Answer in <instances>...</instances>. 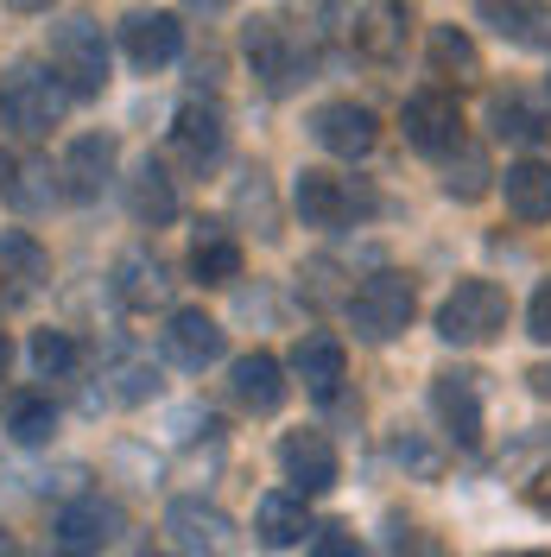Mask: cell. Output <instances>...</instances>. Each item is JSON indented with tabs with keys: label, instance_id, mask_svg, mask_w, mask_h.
I'll return each instance as SVG.
<instances>
[{
	"label": "cell",
	"instance_id": "ab89813d",
	"mask_svg": "<svg viewBox=\"0 0 551 557\" xmlns=\"http://www.w3.org/2000/svg\"><path fill=\"white\" fill-rule=\"evenodd\" d=\"M532 393H539V399H551V368H539V374H532Z\"/></svg>",
	"mask_w": 551,
	"mask_h": 557
},
{
	"label": "cell",
	"instance_id": "d6a6232c",
	"mask_svg": "<svg viewBox=\"0 0 551 557\" xmlns=\"http://www.w3.org/2000/svg\"><path fill=\"white\" fill-rule=\"evenodd\" d=\"M393 462H400L406 475H418V482H438V475H444V450H438L425 431H400V437H393Z\"/></svg>",
	"mask_w": 551,
	"mask_h": 557
},
{
	"label": "cell",
	"instance_id": "8992f818",
	"mask_svg": "<svg viewBox=\"0 0 551 557\" xmlns=\"http://www.w3.org/2000/svg\"><path fill=\"white\" fill-rule=\"evenodd\" d=\"M166 532H172L191 557H229L235 545H242L235 520H229L216 500H197V494H184V500L166 507Z\"/></svg>",
	"mask_w": 551,
	"mask_h": 557
},
{
	"label": "cell",
	"instance_id": "e575fe53",
	"mask_svg": "<svg viewBox=\"0 0 551 557\" xmlns=\"http://www.w3.org/2000/svg\"><path fill=\"white\" fill-rule=\"evenodd\" d=\"M393 557H456L438 532H418V525H393Z\"/></svg>",
	"mask_w": 551,
	"mask_h": 557
},
{
	"label": "cell",
	"instance_id": "52a82bcc",
	"mask_svg": "<svg viewBox=\"0 0 551 557\" xmlns=\"http://www.w3.org/2000/svg\"><path fill=\"white\" fill-rule=\"evenodd\" d=\"M406 146H418L425 159H450L463 146V108L450 89H418L406 102Z\"/></svg>",
	"mask_w": 551,
	"mask_h": 557
},
{
	"label": "cell",
	"instance_id": "4316f807",
	"mask_svg": "<svg viewBox=\"0 0 551 557\" xmlns=\"http://www.w3.org/2000/svg\"><path fill=\"white\" fill-rule=\"evenodd\" d=\"M247 58L260 64V76H267L273 89H292V83H298V58L285 51V26H279V20H254V26H247Z\"/></svg>",
	"mask_w": 551,
	"mask_h": 557
},
{
	"label": "cell",
	"instance_id": "603a6c76",
	"mask_svg": "<svg viewBox=\"0 0 551 557\" xmlns=\"http://www.w3.org/2000/svg\"><path fill=\"white\" fill-rule=\"evenodd\" d=\"M305 532H310L305 494H267V500L254 507V539H260L267 552H292Z\"/></svg>",
	"mask_w": 551,
	"mask_h": 557
},
{
	"label": "cell",
	"instance_id": "f546056e",
	"mask_svg": "<svg viewBox=\"0 0 551 557\" xmlns=\"http://www.w3.org/2000/svg\"><path fill=\"white\" fill-rule=\"evenodd\" d=\"M488 184H494V172H488V152L482 146H456L444 165V190L456 197V203H482Z\"/></svg>",
	"mask_w": 551,
	"mask_h": 557
},
{
	"label": "cell",
	"instance_id": "cb8c5ba5",
	"mask_svg": "<svg viewBox=\"0 0 551 557\" xmlns=\"http://www.w3.org/2000/svg\"><path fill=\"white\" fill-rule=\"evenodd\" d=\"M127 209H134L139 228H166V222H177V190H172V177L159 172L152 159L127 177Z\"/></svg>",
	"mask_w": 551,
	"mask_h": 557
},
{
	"label": "cell",
	"instance_id": "5bb4252c",
	"mask_svg": "<svg viewBox=\"0 0 551 557\" xmlns=\"http://www.w3.org/2000/svg\"><path fill=\"white\" fill-rule=\"evenodd\" d=\"M431 412L444 418V431L456 444H476L482 437V374L476 368H450L431 381Z\"/></svg>",
	"mask_w": 551,
	"mask_h": 557
},
{
	"label": "cell",
	"instance_id": "d6986e66",
	"mask_svg": "<svg viewBox=\"0 0 551 557\" xmlns=\"http://www.w3.org/2000/svg\"><path fill=\"white\" fill-rule=\"evenodd\" d=\"M121 45H127L134 70H166L184 51V26H177V13H127Z\"/></svg>",
	"mask_w": 551,
	"mask_h": 557
},
{
	"label": "cell",
	"instance_id": "60d3db41",
	"mask_svg": "<svg viewBox=\"0 0 551 557\" xmlns=\"http://www.w3.org/2000/svg\"><path fill=\"white\" fill-rule=\"evenodd\" d=\"M7 361H13V343H7V330H0V381H7Z\"/></svg>",
	"mask_w": 551,
	"mask_h": 557
},
{
	"label": "cell",
	"instance_id": "9a60e30c",
	"mask_svg": "<svg viewBox=\"0 0 551 557\" xmlns=\"http://www.w3.org/2000/svg\"><path fill=\"white\" fill-rule=\"evenodd\" d=\"M114 298H121V311L134 317H152L172 305V273H166V260L159 253H121L114 260Z\"/></svg>",
	"mask_w": 551,
	"mask_h": 557
},
{
	"label": "cell",
	"instance_id": "6da1fadb",
	"mask_svg": "<svg viewBox=\"0 0 551 557\" xmlns=\"http://www.w3.org/2000/svg\"><path fill=\"white\" fill-rule=\"evenodd\" d=\"M64 108H70V89L58 83V70H45V64L7 70V83H0V127L7 134H20V139L51 134L64 121Z\"/></svg>",
	"mask_w": 551,
	"mask_h": 557
},
{
	"label": "cell",
	"instance_id": "484cf974",
	"mask_svg": "<svg viewBox=\"0 0 551 557\" xmlns=\"http://www.w3.org/2000/svg\"><path fill=\"white\" fill-rule=\"evenodd\" d=\"M431 70L450 76L456 89H463V83H482V51H476V38L463 33V26H431Z\"/></svg>",
	"mask_w": 551,
	"mask_h": 557
},
{
	"label": "cell",
	"instance_id": "7a4b0ae2",
	"mask_svg": "<svg viewBox=\"0 0 551 557\" xmlns=\"http://www.w3.org/2000/svg\"><path fill=\"white\" fill-rule=\"evenodd\" d=\"M51 70L70 96H102L108 89V38L89 13H70L51 26Z\"/></svg>",
	"mask_w": 551,
	"mask_h": 557
},
{
	"label": "cell",
	"instance_id": "b9f144b4",
	"mask_svg": "<svg viewBox=\"0 0 551 557\" xmlns=\"http://www.w3.org/2000/svg\"><path fill=\"white\" fill-rule=\"evenodd\" d=\"M191 7H204V13H222V7H235V0H191Z\"/></svg>",
	"mask_w": 551,
	"mask_h": 557
},
{
	"label": "cell",
	"instance_id": "30bf717a",
	"mask_svg": "<svg viewBox=\"0 0 551 557\" xmlns=\"http://www.w3.org/2000/svg\"><path fill=\"white\" fill-rule=\"evenodd\" d=\"M310 139L323 152H336V159H368L380 139V121H375V108H362V102H323L310 114Z\"/></svg>",
	"mask_w": 551,
	"mask_h": 557
},
{
	"label": "cell",
	"instance_id": "3957f363",
	"mask_svg": "<svg viewBox=\"0 0 551 557\" xmlns=\"http://www.w3.org/2000/svg\"><path fill=\"white\" fill-rule=\"evenodd\" d=\"M418 311V292L406 273H368L355 285V298H348V323H355V336L362 343H393V336H406V323Z\"/></svg>",
	"mask_w": 551,
	"mask_h": 557
},
{
	"label": "cell",
	"instance_id": "44dd1931",
	"mask_svg": "<svg viewBox=\"0 0 551 557\" xmlns=\"http://www.w3.org/2000/svg\"><path fill=\"white\" fill-rule=\"evenodd\" d=\"M501 197H507V215H519V222H551V165L546 159H519V165H507Z\"/></svg>",
	"mask_w": 551,
	"mask_h": 557
},
{
	"label": "cell",
	"instance_id": "ac0fdd59",
	"mask_svg": "<svg viewBox=\"0 0 551 557\" xmlns=\"http://www.w3.org/2000/svg\"><path fill=\"white\" fill-rule=\"evenodd\" d=\"M229 399L242 406V412L267 418L285 406V368H279L267 348H254V355H242L235 368H229Z\"/></svg>",
	"mask_w": 551,
	"mask_h": 557
},
{
	"label": "cell",
	"instance_id": "836d02e7",
	"mask_svg": "<svg viewBox=\"0 0 551 557\" xmlns=\"http://www.w3.org/2000/svg\"><path fill=\"white\" fill-rule=\"evenodd\" d=\"M51 197H58V184H51V165H26V172L7 184V203H13V209H45Z\"/></svg>",
	"mask_w": 551,
	"mask_h": 557
},
{
	"label": "cell",
	"instance_id": "f35d334b",
	"mask_svg": "<svg viewBox=\"0 0 551 557\" xmlns=\"http://www.w3.org/2000/svg\"><path fill=\"white\" fill-rule=\"evenodd\" d=\"M526 500H532L539 513H551V469H546V475H539V482H532V487H526Z\"/></svg>",
	"mask_w": 551,
	"mask_h": 557
},
{
	"label": "cell",
	"instance_id": "f6af8a7d",
	"mask_svg": "<svg viewBox=\"0 0 551 557\" xmlns=\"http://www.w3.org/2000/svg\"><path fill=\"white\" fill-rule=\"evenodd\" d=\"M514 557H551V552H514Z\"/></svg>",
	"mask_w": 551,
	"mask_h": 557
},
{
	"label": "cell",
	"instance_id": "ba28073f",
	"mask_svg": "<svg viewBox=\"0 0 551 557\" xmlns=\"http://www.w3.org/2000/svg\"><path fill=\"white\" fill-rule=\"evenodd\" d=\"M279 469H285L292 494H330L336 475H343L336 444H330L323 431H285V437H279Z\"/></svg>",
	"mask_w": 551,
	"mask_h": 557
},
{
	"label": "cell",
	"instance_id": "5b68a950",
	"mask_svg": "<svg viewBox=\"0 0 551 557\" xmlns=\"http://www.w3.org/2000/svg\"><path fill=\"white\" fill-rule=\"evenodd\" d=\"M292 209L305 215V228H355L362 215H375V190L343 172H298Z\"/></svg>",
	"mask_w": 551,
	"mask_h": 557
},
{
	"label": "cell",
	"instance_id": "4fadbf2b",
	"mask_svg": "<svg viewBox=\"0 0 551 557\" xmlns=\"http://www.w3.org/2000/svg\"><path fill=\"white\" fill-rule=\"evenodd\" d=\"M222 146H229V121H222V108H209V102L177 108V121H172V159L184 165V172H209V165L222 159Z\"/></svg>",
	"mask_w": 551,
	"mask_h": 557
},
{
	"label": "cell",
	"instance_id": "8fae6325",
	"mask_svg": "<svg viewBox=\"0 0 551 557\" xmlns=\"http://www.w3.org/2000/svg\"><path fill=\"white\" fill-rule=\"evenodd\" d=\"M51 278V253L26 228H0V305H33Z\"/></svg>",
	"mask_w": 551,
	"mask_h": 557
},
{
	"label": "cell",
	"instance_id": "7bdbcfd3",
	"mask_svg": "<svg viewBox=\"0 0 551 557\" xmlns=\"http://www.w3.org/2000/svg\"><path fill=\"white\" fill-rule=\"evenodd\" d=\"M13 7H20V13H45V7H51V0H13Z\"/></svg>",
	"mask_w": 551,
	"mask_h": 557
},
{
	"label": "cell",
	"instance_id": "d590c367",
	"mask_svg": "<svg viewBox=\"0 0 551 557\" xmlns=\"http://www.w3.org/2000/svg\"><path fill=\"white\" fill-rule=\"evenodd\" d=\"M310 557H368L348 525H310Z\"/></svg>",
	"mask_w": 551,
	"mask_h": 557
},
{
	"label": "cell",
	"instance_id": "ee69618b",
	"mask_svg": "<svg viewBox=\"0 0 551 557\" xmlns=\"http://www.w3.org/2000/svg\"><path fill=\"white\" fill-rule=\"evenodd\" d=\"M0 557H20V552H13V539H7V532H0Z\"/></svg>",
	"mask_w": 551,
	"mask_h": 557
},
{
	"label": "cell",
	"instance_id": "74e56055",
	"mask_svg": "<svg viewBox=\"0 0 551 557\" xmlns=\"http://www.w3.org/2000/svg\"><path fill=\"white\" fill-rule=\"evenodd\" d=\"M197 424L209 431V418L197 412V406H177V412H172V437H177V444H184V437H197Z\"/></svg>",
	"mask_w": 551,
	"mask_h": 557
},
{
	"label": "cell",
	"instance_id": "7dc6e473",
	"mask_svg": "<svg viewBox=\"0 0 551 557\" xmlns=\"http://www.w3.org/2000/svg\"><path fill=\"white\" fill-rule=\"evenodd\" d=\"M58 557H76V552H58Z\"/></svg>",
	"mask_w": 551,
	"mask_h": 557
},
{
	"label": "cell",
	"instance_id": "bcb514c9",
	"mask_svg": "<svg viewBox=\"0 0 551 557\" xmlns=\"http://www.w3.org/2000/svg\"><path fill=\"white\" fill-rule=\"evenodd\" d=\"M152 557H172V552H152Z\"/></svg>",
	"mask_w": 551,
	"mask_h": 557
},
{
	"label": "cell",
	"instance_id": "7402d4cb",
	"mask_svg": "<svg viewBox=\"0 0 551 557\" xmlns=\"http://www.w3.org/2000/svg\"><path fill=\"white\" fill-rule=\"evenodd\" d=\"M191 273L204 278V285L242 278V242L229 235V222H204V228H197V242H191Z\"/></svg>",
	"mask_w": 551,
	"mask_h": 557
},
{
	"label": "cell",
	"instance_id": "277c9868",
	"mask_svg": "<svg viewBox=\"0 0 551 557\" xmlns=\"http://www.w3.org/2000/svg\"><path fill=\"white\" fill-rule=\"evenodd\" d=\"M507 330V292L494 278H463L438 305V336L456 348H482Z\"/></svg>",
	"mask_w": 551,
	"mask_h": 557
},
{
	"label": "cell",
	"instance_id": "7c38bea8",
	"mask_svg": "<svg viewBox=\"0 0 551 557\" xmlns=\"http://www.w3.org/2000/svg\"><path fill=\"white\" fill-rule=\"evenodd\" d=\"M159 343H166V361L172 368H184V374H204V368H216L222 361V348H229V336H222V323L204 311H172V323L159 330Z\"/></svg>",
	"mask_w": 551,
	"mask_h": 557
},
{
	"label": "cell",
	"instance_id": "1f68e13d",
	"mask_svg": "<svg viewBox=\"0 0 551 557\" xmlns=\"http://www.w3.org/2000/svg\"><path fill=\"white\" fill-rule=\"evenodd\" d=\"M152 393H159V368H152V361L121 355V361L108 368V399H114V406H146Z\"/></svg>",
	"mask_w": 551,
	"mask_h": 557
},
{
	"label": "cell",
	"instance_id": "e0dca14e",
	"mask_svg": "<svg viewBox=\"0 0 551 557\" xmlns=\"http://www.w3.org/2000/svg\"><path fill=\"white\" fill-rule=\"evenodd\" d=\"M406 38H413V0H368V7H362V20H355V45H362L375 64L406 58Z\"/></svg>",
	"mask_w": 551,
	"mask_h": 557
},
{
	"label": "cell",
	"instance_id": "d4e9b609",
	"mask_svg": "<svg viewBox=\"0 0 551 557\" xmlns=\"http://www.w3.org/2000/svg\"><path fill=\"white\" fill-rule=\"evenodd\" d=\"M476 20H482L494 38H507V45H546V13H539V0H476Z\"/></svg>",
	"mask_w": 551,
	"mask_h": 557
},
{
	"label": "cell",
	"instance_id": "f1b7e54d",
	"mask_svg": "<svg viewBox=\"0 0 551 557\" xmlns=\"http://www.w3.org/2000/svg\"><path fill=\"white\" fill-rule=\"evenodd\" d=\"M488 121H494L501 139H519V146H539V139L551 134V121L526 102V96H494V102H488Z\"/></svg>",
	"mask_w": 551,
	"mask_h": 557
},
{
	"label": "cell",
	"instance_id": "83f0119b",
	"mask_svg": "<svg viewBox=\"0 0 551 557\" xmlns=\"http://www.w3.org/2000/svg\"><path fill=\"white\" fill-rule=\"evenodd\" d=\"M7 431H13V444H51L58 406L45 393H7Z\"/></svg>",
	"mask_w": 551,
	"mask_h": 557
},
{
	"label": "cell",
	"instance_id": "ffe728a7",
	"mask_svg": "<svg viewBox=\"0 0 551 557\" xmlns=\"http://www.w3.org/2000/svg\"><path fill=\"white\" fill-rule=\"evenodd\" d=\"M292 374L317 393V399H336V386H343L348 374V355L336 336H305V343L292 348Z\"/></svg>",
	"mask_w": 551,
	"mask_h": 557
},
{
	"label": "cell",
	"instance_id": "4dcf8cb0",
	"mask_svg": "<svg viewBox=\"0 0 551 557\" xmlns=\"http://www.w3.org/2000/svg\"><path fill=\"white\" fill-rule=\"evenodd\" d=\"M33 368H38V381H70V374L83 368V343H76L70 330H38L33 336Z\"/></svg>",
	"mask_w": 551,
	"mask_h": 557
},
{
	"label": "cell",
	"instance_id": "8d00e7d4",
	"mask_svg": "<svg viewBox=\"0 0 551 557\" xmlns=\"http://www.w3.org/2000/svg\"><path fill=\"white\" fill-rule=\"evenodd\" d=\"M526 336L532 343H551V278L532 292V305H526Z\"/></svg>",
	"mask_w": 551,
	"mask_h": 557
},
{
	"label": "cell",
	"instance_id": "9c48e42d",
	"mask_svg": "<svg viewBox=\"0 0 551 557\" xmlns=\"http://www.w3.org/2000/svg\"><path fill=\"white\" fill-rule=\"evenodd\" d=\"M127 532V513L114 507V500H102V494H76L64 513H58V545L76 557L102 552V545H114Z\"/></svg>",
	"mask_w": 551,
	"mask_h": 557
},
{
	"label": "cell",
	"instance_id": "2e32d148",
	"mask_svg": "<svg viewBox=\"0 0 551 557\" xmlns=\"http://www.w3.org/2000/svg\"><path fill=\"white\" fill-rule=\"evenodd\" d=\"M114 159H121V146H114L108 134H83V139H70L64 165H58V177H64V197H76V203L102 197L108 177H114Z\"/></svg>",
	"mask_w": 551,
	"mask_h": 557
}]
</instances>
